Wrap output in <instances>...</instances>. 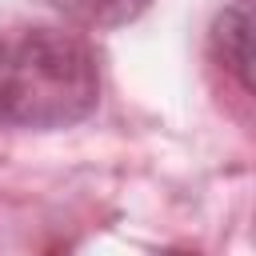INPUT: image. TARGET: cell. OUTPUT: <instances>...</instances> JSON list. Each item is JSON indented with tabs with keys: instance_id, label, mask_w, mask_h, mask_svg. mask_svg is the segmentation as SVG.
Wrapping results in <instances>:
<instances>
[{
	"instance_id": "3",
	"label": "cell",
	"mask_w": 256,
	"mask_h": 256,
	"mask_svg": "<svg viewBox=\"0 0 256 256\" xmlns=\"http://www.w3.org/2000/svg\"><path fill=\"white\" fill-rule=\"evenodd\" d=\"M60 12H68L72 20L88 24V28H112V24H128L132 16H140L148 8V0H52Z\"/></svg>"
},
{
	"instance_id": "1",
	"label": "cell",
	"mask_w": 256,
	"mask_h": 256,
	"mask_svg": "<svg viewBox=\"0 0 256 256\" xmlns=\"http://www.w3.org/2000/svg\"><path fill=\"white\" fill-rule=\"evenodd\" d=\"M100 100L96 52L64 28L0 32V128H68Z\"/></svg>"
},
{
	"instance_id": "2",
	"label": "cell",
	"mask_w": 256,
	"mask_h": 256,
	"mask_svg": "<svg viewBox=\"0 0 256 256\" xmlns=\"http://www.w3.org/2000/svg\"><path fill=\"white\" fill-rule=\"evenodd\" d=\"M212 56L236 76L244 92H252V4H228L212 24Z\"/></svg>"
},
{
	"instance_id": "4",
	"label": "cell",
	"mask_w": 256,
	"mask_h": 256,
	"mask_svg": "<svg viewBox=\"0 0 256 256\" xmlns=\"http://www.w3.org/2000/svg\"><path fill=\"white\" fill-rule=\"evenodd\" d=\"M164 256H196V252H164Z\"/></svg>"
}]
</instances>
